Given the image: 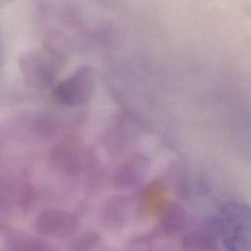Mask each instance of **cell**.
<instances>
[{
  "label": "cell",
  "instance_id": "1",
  "mask_svg": "<svg viewBox=\"0 0 251 251\" xmlns=\"http://www.w3.org/2000/svg\"><path fill=\"white\" fill-rule=\"evenodd\" d=\"M215 226L227 248L251 250V209L238 203L222 207Z\"/></svg>",
  "mask_w": 251,
  "mask_h": 251
},
{
  "label": "cell",
  "instance_id": "2",
  "mask_svg": "<svg viewBox=\"0 0 251 251\" xmlns=\"http://www.w3.org/2000/svg\"><path fill=\"white\" fill-rule=\"evenodd\" d=\"M19 67L26 83L32 87L46 88L54 83L61 66L55 53L40 48L23 54Z\"/></svg>",
  "mask_w": 251,
  "mask_h": 251
},
{
  "label": "cell",
  "instance_id": "3",
  "mask_svg": "<svg viewBox=\"0 0 251 251\" xmlns=\"http://www.w3.org/2000/svg\"><path fill=\"white\" fill-rule=\"evenodd\" d=\"M94 89L91 68L82 66L60 81L53 89V99L64 107H76L87 102Z\"/></svg>",
  "mask_w": 251,
  "mask_h": 251
},
{
  "label": "cell",
  "instance_id": "4",
  "mask_svg": "<svg viewBox=\"0 0 251 251\" xmlns=\"http://www.w3.org/2000/svg\"><path fill=\"white\" fill-rule=\"evenodd\" d=\"M76 227L77 221L72 214L57 209L43 211L34 222L35 231L49 237H67L73 234Z\"/></svg>",
  "mask_w": 251,
  "mask_h": 251
},
{
  "label": "cell",
  "instance_id": "5",
  "mask_svg": "<svg viewBox=\"0 0 251 251\" xmlns=\"http://www.w3.org/2000/svg\"><path fill=\"white\" fill-rule=\"evenodd\" d=\"M149 167L150 162L146 156L134 155L117 168L114 175V184L121 189L134 187L145 178Z\"/></svg>",
  "mask_w": 251,
  "mask_h": 251
},
{
  "label": "cell",
  "instance_id": "6",
  "mask_svg": "<svg viewBox=\"0 0 251 251\" xmlns=\"http://www.w3.org/2000/svg\"><path fill=\"white\" fill-rule=\"evenodd\" d=\"M131 212V203L128 198L114 196L109 198L101 211V221L111 229H119L126 225Z\"/></svg>",
  "mask_w": 251,
  "mask_h": 251
},
{
  "label": "cell",
  "instance_id": "7",
  "mask_svg": "<svg viewBox=\"0 0 251 251\" xmlns=\"http://www.w3.org/2000/svg\"><path fill=\"white\" fill-rule=\"evenodd\" d=\"M53 166L64 173H76L82 165V154L79 146L75 142L59 145L52 154Z\"/></svg>",
  "mask_w": 251,
  "mask_h": 251
},
{
  "label": "cell",
  "instance_id": "8",
  "mask_svg": "<svg viewBox=\"0 0 251 251\" xmlns=\"http://www.w3.org/2000/svg\"><path fill=\"white\" fill-rule=\"evenodd\" d=\"M187 218L185 211L177 204H172L167 207L163 213L161 225L168 233H176L184 229Z\"/></svg>",
  "mask_w": 251,
  "mask_h": 251
},
{
  "label": "cell",
  "instance_id": "9",
  "mask_svg": "<svg viewBox=\"0 0 251 251\" xmlns=\"http://www.w3.org/2000/svg\"><path fill=\"white\" fill-rule=\"evenodd\" d=\"M212 242L211 238L203 233L192 232L187 234L182 241L183 247L186 249H204L208 248V244Z\"/></svg>",
  "mask_w": 251,
  "mask_h": 251
},
{
  "label": "cell",
  "instance_id": "10",
  "mask_svg": "<svg viewBox=\"0 0 251 251\" xmlns=\"http://www.w3.org/2000/svg\"><path fill=\"white\" fill-rule=\"evenodd\" d=\"M11 243L14 244L13 248H20V249H42L45 248L43 243L39 240L26 236V235H13L11 239Z\"/></svg>",
  "mask_w": 251,
  "mask_h": 251
}]
</instances>
